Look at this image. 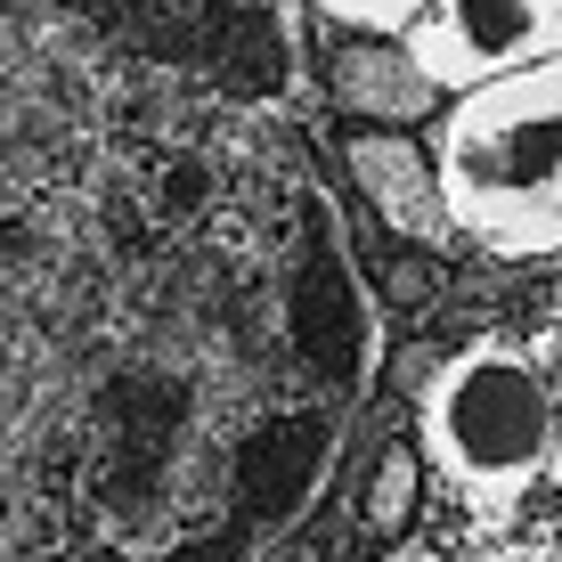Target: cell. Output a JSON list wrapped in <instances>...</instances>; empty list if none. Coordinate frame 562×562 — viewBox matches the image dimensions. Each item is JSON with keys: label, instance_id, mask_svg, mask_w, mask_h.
Listing matches in <instances>:
<instances>
[{"label": "cell", "instance_id": "52a82bcc", "mask_svg": "<svg viewBox=\"0 0 562 562\" xmlns=\"http://www.w3.org/2000/svg\"><path fill=\"white\" fill-rule=\"evenodd\" d=\"M416 464H424V457H408V449H400V457L375 473V506H367V514H375V530H392V521H400V506L416 497Z\"/></svg>", "mask_w": 562, "mask_h": 562}, {"label": "cell", "instance_id": "5b68a950", "mask_svg": "<svg viewBox=\"0 0 562 562\" xmlns=\"http://www.w3.org/2000/svg\"><path fill=\"white\" fill-rule=\"evenodd\" d=\"M335 106L359 114L367 131H408V123H440L449 99L424 82L408 42H359L335 57Z\"/></svg>", "mask_w": 562, "mask_h": 562}, {"label": "cell", "instance_id": "3957f363", "mask_svg": "<svg viewBox=\"0 0 562 562\" xmlns=\"http://www.w3.org/2000/svg\"><path fill=\"white\" fill-rule=\"evenodd\" d=\"M408 57L440 99H473L562 57V0H432L408 33Z\"/></svg>", "mask_w": 562, "mask_h": 562}, {"label": "cell", "instance_id": "7a4b0ae2", "mask_svg": "<svg viewBox=\"0 0 562 562\" xmlns=\"http://www.w3.org/2000/svg\"><path fill=\"white\" fill-rule=\"evenodd\" d=\"M554 375L530 342L481 335L432 367L416 392V457L449 497H464L481 521H506L554 464Z\"/></svg>", "mask_w": 562, "mask_h": 562}, {"label": "cell", "instance_id": "8992f818", "mask_svg": "<svg viewBox=\"0 0 562 562\" xmlns=\"http://www.w3.org/2000/svg\"><path fill=\"white\" fill-rule=\"evenodd\" d=\"M310 9H318L326 25H342L351 42H408L432 0H310Z\"/></svg>", "mask_w": 562, "mask_h": 562}, {"label": "cell", "instance_id": "277c9868", "mask_svg": "<svg viewBox=\"0 0 562 562\" xmlns=\"http://www.w3.org/2000/svg\"><path fill=\"white\" fill-rule=\"evenodd\" d=\"M342 164H351L359 196L375 204L383 221L400 228V237H416V245H440V237H449V212H440V164H432V139H416V131H351Z\"/></svg>", "mask_w": 562, "mask_h": 562}, {"label": "cell", "instance_id": "6da1fadb", "mask_svg": "<svg viewBox=\"0 0 562 562\" xmlns=\"http://www.w3.org/2000/svg\"><path fill=\"white\" fill-rule=\"evenodd\" d=\"M432 164L449 237L490 261H562V57L449 99Z\"/></svg>", "mask_w": 562, "mask_h": 562}, {"label": "cell", "instance_id": "ba28073f", "mask_svg": "<svg viewBox=\"0 0 562 562\" xmlns=\"http://www.w3.org/2000/svg\"><path fill=\"white\" fill-rule=\"evenodd\" d=\"M554 335H562V261H554Z\"/></svg>", "mask_w": 562, "mask_h": 562}]
</instances>
